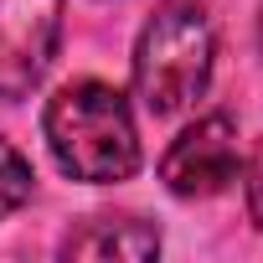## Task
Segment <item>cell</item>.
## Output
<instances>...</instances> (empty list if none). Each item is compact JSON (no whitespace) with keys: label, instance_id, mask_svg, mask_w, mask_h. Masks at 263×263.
<instances>
[{"label":"cell","instance_id":"cell-3","mask_svg":"<svg viewBox=\"0 0 263 263\" xmlns=\"http://www.w3.org/2000/svg\"><path fill=\"white\" fill-rule=\"evenodd\" d=\"M237 171H242V145H237V124L227 114H206L191 129H181L176 145L160 160V181L181 201H201V196L227 191L237 181Z\"/></svg>","mask_w":263,"mask_h":263},{"label":"cell","instance_id":"cell-6","mask_svg":"<svg viewBox=\"0 0 263 263\" xmlns=\"http://www.w3.org/2000/svg\"><path fill=\"white\" fill-rule=\"evenodd\" d=\"M36 176H31V160L11 145V140H0V217H11L16 206H26Z\"/></svg>","mask_w":263,"mask_h":263},{"label":"cell","instance_id":"cell-1","mask_svg":"<svg viewBox=\"0 0 263 263\" xmlns=\"http://www.w3.org/2000/svg\"><path fill=\"white\" fill-rule=\"evenodd\" d=\"M52 160L62 165V176L88 181V186H108V181H129L140 171V129L129 114L124 93L108 83H67L62 93L47 98L42 114Z\"/></svg>","mask_w":263,"mask_h":263},{"label":"cell","instance_id":"cell-4","mask_svg":"<svg viewBox=\"0 0 263 263\" xmlns=\"http://www.w3.org/2000/svg\"><path fill=\"white\" fill-rule=\"evenodd\" d=\"M62 42V0H0V98H26Z\"/></svg>","mask_w":263,"mask_h":263},{"label":"cell","instance_id":"cell-7","mask_svg":"<svg viewBox=\"0 0 263 263\" xmlns=\"http://www.w3.org/2000/svg\"><path fill=\"white\" fill-rule=\"evenodd\" d=\"M248 212H253V222L263 227V171L248 181Z\"/></svg>","mask_w":263,"mask_h":263},{"label":"cell","instance_id":"cell-5","mask_svg":"<svg viewBox=\"0 0 263 263\" xmlns=\"http://www.w3.org/2000/svg\"><path fill=\"white\" fill-rule=\"evenodd\" d=\"M67 258H119V263H145L160 253V232L150 222H135V217H98L88 222L83 232H72L62 242Z\"/></svg>","mask_w":263,"mask_h":263},{"label":"cell","instance_id":"cell-2","mask_svg":"<svg viewBox=\"0 0 263 263\" xmlns=\"http://www.w3.org/2000/svg\"><path fill=\"white\" fill-rule=\"evenodd\" d=\"M212 21L191 0H171L150 16V26L135 42V93L155 119H171L191 108L212 83Z\"/></svg>","mask_w":263,"mask_h":263}]
</instances>
